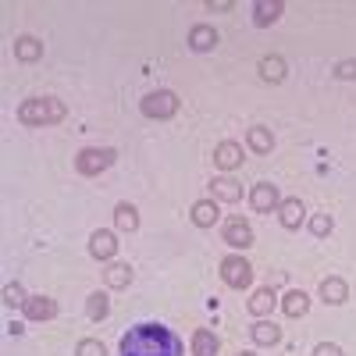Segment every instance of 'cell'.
I'll list each match as a JSON object with an SVG mask.
<instances>
[{
	"label": "cell",
	"instance_id": "8992f818",
	"mask_svg": "<svg viewBox=\"0 0 356 356\" xmlns=\"http://www.w3.org/2000/svg\"><path fill=\"white\" fill-rule=\"evenodd\" d=\"M250 203H253V211H260V214H267V211H275V207H282L278 186H271V182H257L253 193H250Z\"/></svg>",
	"mask_w": 356,
	"mask_h": 356
},
{
	"label": "cell",
	"instance_id": "7402d4cb",
	"mask_svg": "<svg viewBox=\"0 0 356 356\" xmlns=\"http://www.w3.org/2000/svg\"><path fill=\"white\" fill-rule=\"evenodd\" d=\"M282 310L289 314V317H303L307 310H310V300H307V292H300V289H292L285 300H282Z\"/></svg>",
	"mask_w": 356,
	"mask_h": 356
},
{
	"label": "cell",
	"instance_id": "4dcf8cb0",
	"mask_svg": "<svg viewBox=\"0 0 356 356\" xmlns=\"http://www.w3.org/2000/svg\"><path fill=\"white\" fill-rule=\"evenodd\" d=\"M314 356H342V349H339V346H332V342H321V346L314 349Z\"/></svg>",
	"mask_w": 356,
	"mask_h": 356
},
{
	"label": "cell",
	"instance_id": "8fae6325",
	"mask_svg": "<svg viewBox=\"0 0 356 356\" xmlns=\"http://www.w3.org/2000/svg\"><path fill=\"white\" fill-rule=\"evenodd\" d=\"M282 11H285L282 0H257V4H253V22L264 29V25L278 22V18H282Z\"/></svg>",
	"mask_w": 356,
	"mask_h": 356
},
{
	"label": "cell",
	"instance_id": "7a4b0ae2",
	"mask_svg": "<svg viewBox=\"0 0 356 356\" xmlns=\"http://www.w3.org/2000/svg\"><path fill=\"white\" fill-rule=\"evenodd\" d=\"M65 104L54 100V97H33L18 107V122L22 125H54V122H65Z\"/></svg>",
	"mask_w": 356,
	"mask_h": 356
},
{
	"label": "cell",
	"instance_id": "f1b7e54d",
	"mask_svg": "<svg viewBox=\"0 0 356 356\" xmlns=\"http://www.w3.org/2000/svg\"><path fill=\"white\" fill-rule=\"evenodd\" d=\"M332 228H335L332 214H314V218H310V232H314V235H328Z\"/></svg>",
	"mask_w": 356,
	"mask_h": 356
},
{
	"label": "cell",
	"instance_id": "9a60e30c",
	"mask_svg": "<svg viewBox=\"0 0 356 356\" xmlns=\"http://www.w3.org/2000/svg\"><path fill=\"white\" fill-rule=\"evenodd\" d=\"M250 335H253L257 346H278L282 342V328H278L275 321H257L253 328H250Z\"/></svg>",
	"mask_w": 356,
	"mask_h": 356
},
{
	"label": "cell",
	"instance_id": "83f0119b",
	"mask_svg": "<svg viewBox=\"0 0 356 356\" xmlns=\"http://www.w3.org/2000/svg\"><path fill=\"white\" fill-rule=\"evenodd\" d=\"M75 356H107V349H104V342H97V339H82L79 349H75Z\"/></svg>",
	"mask_w": 356,
	"mask_h": 356
},
{
	"label": "cell",
	"instance_id": "277c9868",
	"mask_svg": "<svg viewBox=\"0 0 356 356\" xmlns=\"http://www.w3.org/2000/svg\"><path fill=\"white\" fill-rule=\"evenodd\" d=\"M139 111H143L146 118H175V111H178V97L171 93V89H157V93L143 97Z\"/></svg>",
	"mask_w": 356,
	"mask_h": 356
},
{
	"label": "cell",
	"instance_id": "ba28073f",
	"mask_svg": "<svg viewBox=\"0 0 356 356\" xmlns=\"http://www.w3.org/2000/svg\"><path fill=\"white\" fill-rule=\"evenodd\" d=\"M25 317L29 321H50V317H57V303L50 300V296H29Z\"/></svg>",
	"mask_w": 356,
	"mask_h": 356
},
{
	"label": "cell",
	"instance_id": "30bf717a",
	"mask_svg": "<svg viewBox=\"0 0 356 356\" xmlns=\"http://www.w3.org/2000/svg\"><path fill=\"white\" fill-rule=\"evenodd\" d=\"M89 253H93L97 260H111L114 253H118V239H114V235L111 232H93V239H89Z\"/></svg>",
	"mask_w": 356,
	"mask_h": 356
},
{
	"label": "cell",
	"instance_id": "44dd1931",
	"mask_svg": "<svg viewBox=\"0 0 356 356\" xmlns=\"http://www.w3.org/2000/svg\"><path fill=\"white\" fill-rule=\"evenodd\" d=\"M246 143H250V150H253V154H271L275 136L267 132V129H260V125H253V129L246 132Z\"/></svg>",
	"mask_w": 356,
	"mask_h": 356
},
{
	"label": "cell",
	"instance_id": "d6986e66",
	"mask_svg": "<svg viewBox=\"0 0 356 356\" xmlns=\"http://www.w3.org/2000/svg\"><path fill=\"white\" fill-rule=\"evenodd\" d=\"M193 356H218V335L211 328L193 332Z\"/></svg>",
	"mask_w": 356,
	"mask_h": 356
},
{
	"label": "cell",
	"instance_id": "3957f363",
	"mask_svg": "<svg viewBox=\"0 0 356 356\" xmlns=\"http://www.w3.org/2000/svg\"><path fill=\"white\" fill-rule=\"evenodd\" d=\"M114 161H118V150H111V146H89V150H82L75 157V171L86 175V178H93V175L107 171Z\"/></svg>",
	"mask_w": 356,
	"mask_h": 356
},
{
	"label": "cell",
	"instance_id": "52a82bcc",
	"mask_svg": "<svg viewBox=\"0 0 356 356\" xmlns=\"http://www.w3.org/2000/svg\"><path fill=\"white\" fill-rule=\"evenodd\" d=\"M225 243H228V246H235V250H246V246H253V228H250L243 218H232V221H225Z\"/></svg>",
	"mask_w": 356,
	"mask_h": 356
},
{
	"label": "cell",
	"instance_id": "484cf974",
	"mask_svg": "<svg viewBox=\"0 0 356 356\" xmlns=\"http://www.w3.org/2000/svg\"><path fill=\"white\" fill-rule=\"evenodd\" d=\"M260 79L264 82H282L285 79V61L282 57H264L260 61Z\"/></svg>",
	"mask_w": 356,
	"mask_h": 356
},
{
	"label": "cell",
	"instance_id": "4316f807",
	"mask_svg": "<svg viewBox=\"0 0 356 356\" xmlns=\"http://www.w3.org/2000/svg\"><path fill=\"white\" fill-rule=\"evenodd\" d=\"M4 303H8V307H25V303H29V296H25V289H22L18 282L4 285Z\"/></svg>",
	"mask_w": 356,
	"mask_h": 356
},
{
	"label": "cell",
	"instance_id": "5bb4252c",
	"mask_svg": "<svg viewBox=\"0 0 356 356\" xmlns=\"http://www.w3.org/2000/svg\"><path fill=\"white\" fill-rule=\"evenodd\" d=\"M214 164L225 168V171L239 168V164H243V146H239V143H221L218 150H214Z\"/></svg>",
	"mask_w": 356,
	"mask_h": 356
},
{
	"label": "cell",
	"instance_id": "6da1fadb",
	"mask_svg": "<svg viewBox=\"0 0 356 356\" xmlns=\"http://www.w3.org/2000/svg\"><path fill=\"white\" fill-rule=\"evenodd\" d=\"M122 356H182V339L164 324L143 321L122 335Z\"/></svg>",
	"mask_w": 356,
	"mask_h": 356
},
{
	"label": "cell",
	"instance_id": "e0dca14e",
	"mask_svg": "<svg viewBox=\"0 0 356 356\" xmlns=\"http://www.w3.org/2000/svg\"><path fill=\"white\" fill-rule=\"evenodd\" d=\"M321 300H324V303H332V307L346 303V300H349L346 282H342V278H324V282H321Z\"/></svg>",
	"mask_w": 356,
	"mask_h": 356
},
{
	"label": "cell",
	"instance_id": "603a6c76",
	"mask_svg": "<svg viewBox=\"0 0 356 356\" xmlns=\"http://www.w3.org/2000/svg\"><path fill=\"white\" fill-rule=\"evenodd\" d=\"M114 221H118V228L122 232H136L139 228V211L132 203H118L114 207Z\"/></svg>",
	"mask_w": 356,
	"mask_h": 356
},
{
	"label": "cell",
	"instance_id": "9c48e42d",
	"mask_svg": "<svg viewBox=\"0 0 356 356\" xmlns=\"http://www.w3.org/2000/svg\"><path fill=\"white\" fill-rule=\"evenodd\" d=\"M278 214H282V228H300L303 225V203H300V196H289V200H282V207H278Z\"/></svg>",
	"mask_w": 356,
	"mask_h": 356
},
{
	"label": "cell",
	"instance_id": "ffe728a7",
	"mask_svg": "<svg viewBox=\"0 0 356 356\" xmlns=\"http://www.w3.org/2000/svg\"><path fill=\"white\" fill-rule=\"evenodd\" d=\"M214 196L221 203H239L243 200V186L235 178H214Z\"/></svg>",
	"mask_w": 356,
	"mask_h": 356
},
{
	"label": "cell",
	"instance_id": "d4e9b609",
	"mask_svg": "<svg viewBox=\"0 0 356 356\" xmlns=\"http://www.w3.org/2000/svg\"><path fill=\"white\" fill-rule=\"evenodd\" d=\"M86 314H89V321H104L107 314H111V300H107V292H93L86 300Z\"/></svg>",
	"mask_w": 356,
	"mask_h": 356
},
{
	"label": "cell",
	"instance_id": "2e32d148",
	"mask_svg": "<svg viewBox=\"0 0 356 356\" xmlns=\"http://www.w3.org/2000/svg\"><path fill=\"white\" fill-rule=\"evenodd\" d=\"M189 47L196 54H207V50H214L218 47V33L211 25H193V33H189Z\"/></svg>",
	"mask_w": 356,
	"mask_h": 356
},
{
	"label": "cell",
	"instance_id": "d6a6232c",
	"mask_svg": "<svg viewBox=\"0 0 356 356\" xmlns=\"http://www.w3.org/2000/svg\"><path fill=\"white\" fill-rule=\"evenodd\" d=\"M239 356H257V353H250V349H246V353H239Z\"/></svg>",
	"mask_w": 356,
	"mask_h": 356
},
{
	"label": "cell",
	"instance_id": "1f68e13d",
	"mask_svg": "<svg viewBox=\"0 0 356 356\" xmlns=\"http://www.w3.org/2000/svg\"><path fill=\"white\" fill-rule=\"evenodd\" d=\"M235 4L232 0H211V4H207V11H232Z\"/></svg>",
	"mask_w": 356,
	"mask_h": 356
},
{
	"label": "cell",
	"instance_id": "7c38bea8",
	"mask_svg": "<svg viewBox=\"0 0 356 356\" xmlns=\"http://www.w3.org/2000/svg\"><path fill=\"white\" fill-rule=\"evenodd\" d=\"M218 218H221V211H218L214 200H200V203L193 207V225H196V228H214Z\"/></svg>",
	"mask_w": 356,
	"mask_h": 356
},
{
	"label": "cell",
	"instance_id": "cb8c5ba5",
	"mask_svg": "<svg viewBox=\"0 0 356 356\" xmlns=\"http://www.w3.org/2000/svg\"><path fill=\"white\" fill-rule=\"evenodd\" d=\"M104 278H107L111 289H129V282H132V267H129V264H111L107 271H104Z\"/></svg>",
	"mask_w": 356,
	"mask_h": 356
},
{
	"label": "cell",
	"instance_id": "5b68a950",
	"mask_svg": "<svg viewBox=\"0 0 356 356\" xmlns=\"http://www.w3.org/2000/svg\"><path fill=\"white\" fill-rule=\"evenodd\" d=\"M221 282L228 289H246L253 282V267L243 260V257H225L221 260Z\"/></svg>",
	"mask_w": 356,
	"mask_h": 356
},
{
	"label": "cell",
	"instance_id": "f546056e",
	"mask_svg": "<svg viewBox=\"0 0 356 356\" xmlns=\"http://www.w3.org/2000/svg\"><path fill=\"white\" fill-rule=\"evenodd\" d=\"M335 75H339V79H356V61H342V65L335 68Z\"/></svg>",
	"mask_w": 356,
	"mask_h": 356
},
{
	"label": "cell",
	"instance_id": "4fadbf2b",
	"mask_svg": "<svg viewBox=\"0 0 356 356\" xmlns=\"http://www.w3.org/2000/svg\"><path fill=\"white\" fill-rule=\"evenodd\" d=\"M15 57H18V61H25V65H33V61H40V57H43V43L36 36H18L15 40Z\"/></svg>",
	"mask_w": 356,
	"mask_h": 356
},
{
	"label": "cell",
	"instance_id": "ac0fdd59",
	"mask_svg": "<svg viewBox=\"0 0 356 356\" xmlns=\"http://www.w3.org/2000/svg\"><path fill=\"white\" fill-rule=\"evenodd\" d=\"M275 307H278V296H275L271 289H257V292H253V300H250V314H253V317L264 321Z\"/></svg>",
	"mask_w": 356,
	"mask_h": 356
}]
</instances>
